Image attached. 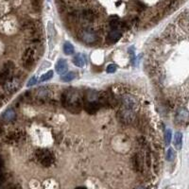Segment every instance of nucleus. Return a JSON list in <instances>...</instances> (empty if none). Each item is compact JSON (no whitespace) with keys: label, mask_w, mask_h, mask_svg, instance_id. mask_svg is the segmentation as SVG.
I'll return each mask as SVG.
<instances>
[{"label":"nucleus","mask_w":189,"mask_h":189,"mask_svg":"<svg viewBox=\"0 0 189 189\" xmlns=\"http://www.w3.org/2000/svg\"><path fill=\"white\" fill-rule=\"evenodd\" d=\"M34 49L32 47H29L25 51L23 58H22V64H23L24 67L26 68H31L34 64Z\"/></svg>","instance_id":"1"},{"label":"nucleus","mask_w":189,"mask_h":189,"mask_svg":"<svg viewBox=\"0 0 189 189\" xmlns=\"http://www.w3.org/2000/svg\"><path fill=\"white\" fill-rule=\"evenodd\" d=\"M37 158L41 162V164L44 166H49L53 163V156L51 152L46 150H40L37 151Z\"/></svg>","instance_id":"2"},{"label":"nucleus","mask_w":189,"mask_h":189,"mask_svg":"<svg viewBox=\"0 0 189 189\" xmlns=\"http://www.w3.org/2000/svg\"><path fill=\"white\" fill-rule=\"evenodd\" d=\"M79 38L82 39V41L84 43L91 44V43H94L97 41V35L94 31L88 29H83L82 31H80Z\"/></svg>","instance_id":"3"},{"label":"nucleus","mask_w":189,"mask_h":189,"mask_svg":"<svg viewBox=\"0 0 189 189\" xmlns=\"http://www.w3.org/2000/svg\"><path fill=\"white\" fill-rule=\"evenodd\" d=\"M77 17H80L82 20L87 22H93L97 17V13L91 9H85L79 13L77 12Z\"/></svg>","instance_id":"4"},{"label":"nucleus","mask_w":189,"mask_h":189,"mask_svg":"<svg viewBox=\"0 0 189 189\" xmlns=\"http://www.w3.org/2000/svg\"><path fill=\"white\" fill-rule=\"evenodd\" d=\"M55 69L57 71V73L59 74V75H62V74H64L65 72L68 70V65H67V62L64 59H61L58 61L57 62V64H56V67H55Z\"/></svg>","instance_id":"5"},{"label":"nucleus","mask_w":189,"mask_h":189,"mask_svg":"<svg viewBox=\"0 0 189 189\" xmlns=\"http://www.w3.org/2000/svg\"><path fill=\"white\" fill-rule=\"evenodd\" d=\"M122 32L119 29H112L108 34V41L110 43H115L121 38Z\"/></svg>","instance_id":"6"},{"label":"nucleus","mask_w":189,"mask_h":189,"mask_svg":"<svg viewBox=\"0 0 189 189\" xmlns=\"http://www.w3.org/2000/svg\"><path fill=\"white\" fill-rule=\"evenodd\" d=\"M85 62H86V60L82 54H77L73 58V64L78 67H83L85 65Z\"/></svg>","instance_id":"7"},{"label":"nucleus","mask_w":189,"mask_h":189,"mask_svg":"<svg viewBox=\"0 0 189 189\" xmlns=\"http://www.w3.org/2000/svg\"><path fill=\"white\" fill-rule=\"evenodd\" d=\"M22 136H23V133L21 132H11L9 134V135H7L6 141L7 142H16L18 140H20Z\"/></svg>","instance_id":"8"},{"label":"nucleus","mask_w":189,"mask_h":189,"mask_svg":"<svg viewBox=\"0 0 189 189\" xmlns=\"http://www.w3.org/2000/svg\"><path fill=\"white\" fill-rule=\"evenodd\" d=\"M183 144V133L177 132L174 134V145L177 150H181Z\"/></svg>","instance_id":"9"},{"label":"nucleus","mask_w":189,"mask_h":189,"mask_svg":"<svg viewBox=\"0 0 189 189\" xmlns=\"http://www.w3.org/2000/svg\"><path fill=\"white\" fill-rule=\"evenodd\" d=\"M85 109H86V111L88 112H90V114H94V112H96L98 109H100V105H98L96 101L90 102V103H88V104L86 105Z\"/></svg>","instance_id":"10"},{"label":"nucleus","mask_w":189,"mask_h":189,"mask_svg":"<svg viewBox=\"0 0 189 189\" xmlns=\"http://www.w3.org/2000/svg\"><path fill=\"white\" fill-rule=\"evenodd\" d=\"M76 77H77V74H76L75 72H68V73H66L62 76L61 79H62V82H69L71 80H73Z\"/></svg>","instance_id":"11"},{"label":"nucleus","mask_w":189,"mask_h":189,"mask_svg":"<svg viewBox=\"0 0 189 189\" xmlns=\"http://www.w3.org/2000/svg\"><path fill=\"white\" fill-rule=\"evenodd\" d=\"M14 117H15V112L12 109L7 110L3 115V118L5 119V121H11Z\"/></svg>","instance_id":"12"},{"label":"nucleus","mask_w":189,"mask_h":189,"mask_svg":"<svg viewBox=\"0 0 189 189\" xmlns=\"http://www.w3.org/2000/svg\"><path fill=\"white\" fill-rule=\"evenodd\" d=\"M178 0H169V1L166 3L165 5V11H173L174 9H176L177 6H178Z\"/></svg>","instance_id":"13"},{"label":"nucleus","mask_w":189,"mask_h":189,"mask_svg":"<svg viewBox=\"0 0 189 189\" xmlns=\"http://www.w3.org/2000/svg\"><path fill=\"white\" fill-rule=\"evenodd\" d=\"M64 51L66 55H72V54L74 53L75 49H74V47L72 46V44L68 42H66L64 44Z\"/></svg>","instance_id":"14"},{"label":"nucleus","mask_w":189,"mask_h":189,"mask_svg":"<svg viewBox=\"0 0 189 189\" xmlns=\"http://www.w3.org/2000/svg\"><path fill=\"white\" fill-rule=\"evenodd\" d=\"M51 78H53V71L52 70H49L48 72H47L46 74H44L41 79H40V82H47V80L50 79Z\"/></svg>","instance_id":"15"},{"label":"nucleus","mask_w":189,"mask_h":189,"mask_svg":"<svg viewBox=\"0 0 189 189\" xmlns=\"http://www.w3.org/2000/svg\"><path fill=\"white\" fill-rule=\"evenodd\" d=\"M171 136H172V133H171V130L169 129L165 130V145L168 146L170 144V141H171Z\"/></svg>","instance_id":"16"},{"label":"nucleus","mask_w":189,"mask_h":189,"mask_svg":"<svg viewBox=\"0 0 189 189\" xmlns=\"http://www.w3.org/2000/svg\"><path fill=\"white\" fill-rule=\"evenodd\" d=\"M175 159V152L172 148H169L168 150V153H166V160L171 162Z\"/></svg>","instance_id":"17"},{"label":"nucleus","mask_w":189,"mask_h":189,"mask_svg":"<svg viewBox=\"0 0 189 189\" xmlns=\"http://www.w3.org/2000/svg\"><path fill=\"white\" fill-rule=\"evenodd\" d=\"M116 71V66L115 64H109L107 67V72L108 73H115V72Z\"/></svg>","instance_id":"18"},{"label":"nucleus","mask_w":189,"mask_h":189,"mask_svg":"<svg viewBox=\"0 0 189 189\" xmlns=\"http://www.w3.org/2000/svg\"><path fill=\"white\" fill-rule=\"evenodd\" d=\"M36 82H37V79H36V77H32V78H30V79L28 82V84H26V86L30 87V86H32V85L36 84Z\"/></svg>","instance_id":"19"},{"label":"nucleus","mask_w":189,"mask_h":189,"mask_svg":"<svg viewBox=\"0 0 189 189\" xmlns=\"http://www.w3.org/2000/svg\"><path fill=\"white\" fill-rule=\"evenodd\" d=\"M76 189H86V188H85V187H83V186H79V187H77V188H76Z\"/></svg>","instance_id":"20"},{"label":"nucleus","mask_w":189,"mask_h":189,"mask_svg":"<svg viewBox=\"0 0 189 189\" xmlns=\"http://www.w3.org/2000/svg\"><path fill=\"white\" fill-rule=\"evenodd\" d=\"M1 133H2V128L0 127V134H1Z\"/></svg>","instance_id":"21"},{"label":"nucleus","mask_w":189,"mask_h":189,"mask_svg":"<svg viewBox=\"0 0 189 189\" xmlns=\"http://www.w3.org/2000/svg\"><path fill=\"white\" fill-rule=\"evenodd\" d=\"M138 189H145V188H142V187H140V188H138Z\"/></svg>","instance_id":"22"},{"label":"nucleus","mask_w":189,"mask_h":189,"mask_svg":"<svg viewBox=\"0 0 189 189\" xmlns=\"http://www.w3.org/2000/svg\"><path fill=\"white\" fill-rule=\"evenodd\" d=\"M1 105H2V103H1V102H0V106H1Z\"/></svg>","instance_id":"23"}]
</instances>
